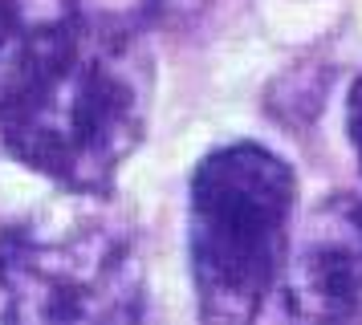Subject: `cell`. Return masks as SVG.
<instances>
[{
	"label": "cell",
	"instance_id": "8992f818",
	"mask_svg": "<svg viewBox=\"0 0 362 325\" xmlns=\"http://www.w3.org/2000/svg\"><path fill=\"white\" fill-rule=\"evenodd\" d=\"M346 134H350V146H354V159L362 171V73L354 78L350 98H346Z\"/></svg>",
	"mask_w": 362,
	"mask_h": 325
},
{
	"label": "cell",
	"instance_id": "3957f363",
	"mask_svg": "<svg viewBox=\"0 0 362 325\" xmlns=\"http://www.w3.org/2000/svg\"><path fill=\"white\" fill-rule=\"evenodd\" d=\"M110 195H74L0 228L4 321H134L143 317V264L134 232Z\"/></svg>",
	"mask_w": 362,
	"mask_h": 325
},
{
	"label": "cell",
	"instance_id": "6da1fadb",
	"mask_svg": "<svg viewBox=\"0 0 362 325\" xmlns=\"http://www.w3.org/2000/svg\"><path fill=\"white\" fill-rule=\"evenodd\" d=\"M151 94L143 29L82 0H0V150L57 191L115 195Z\"/></svg>",
	"mask_w": 362,
	"mask_h": 325
},
{
	"label": "cell",
	"instance_id": "7a4b0ae2",
	"mask_svg": "<svg viewBox=\"0 0 362 325\" xmlns=\"http://www.w3.org/2000/svg\"><path fill=\"white\" fill-rule=\"evenodd\" d=\"M297 175L261 143L208 150L187 179V264L204 321H252L293 248Z\"/></svg>",
	"mask_w": 362,
	"mask_h": 325
},
{
	"label": "cell",
	"instance_id": "277c9868",
	"mask_svg": "<svg viewBox=\"0 0 362 325\" xmlns=\"http://www.w3.org/2000/svg\"><path fill=\"white\" fill-rule=\"evenodd\" d=\"M281 313L297 321H358L362 317V195L329 191L293 236Z\"/></svg>",
	"mask_w": 362,
	"mask_h": 325
},
{
	"label": "cell",
	"instance_id": "5b68a950",
	"mask_svg": "<svg viewBox=\"0 0 362 325\" xmlns=\"http://www.w3.org/2000/svg\"><path fill=\"white\" fill-rule=\"evenodd\" d=\"M90 13L106 16V20H118V25H134V29H143L151 16L163 8L167 0H82Z\"/></svg>",
	"mask_w": 362,
	"mask_h": 325
}]
</instances>
